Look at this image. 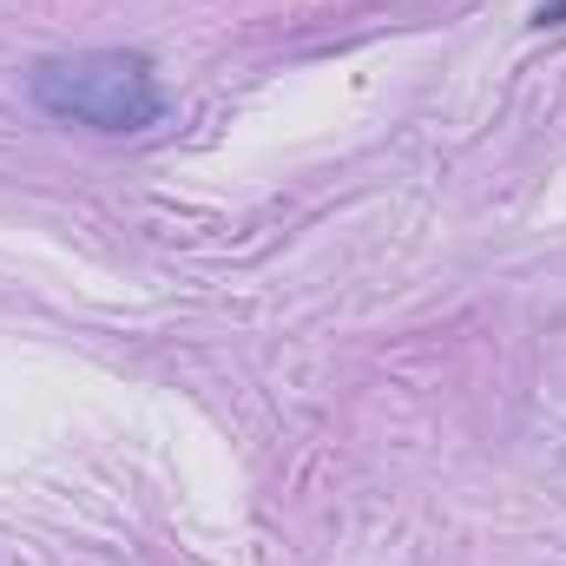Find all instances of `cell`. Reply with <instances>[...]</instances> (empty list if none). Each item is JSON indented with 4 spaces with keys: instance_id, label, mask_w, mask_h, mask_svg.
<instances>
[{
    "instance_id": "6da1fadb",
    "label": "cell",
    "mask_w": 566,
    "mask_h": 566,
    "mask_svg": "<svg viewBox=\"0 0 566 566\" xmlns=\"http://www.w3.org/2000/svg\"><path fill=\"white\" fill-rule=\"evenodd\" d=\"M27 93L40 113L93 133H145L165 113L158 66L126 46H86V53H53L27 73Z\"/></svg>"
},
{
    "instance_id": "7a4b0ae2",
    "label": "cell",
    "mask_w": 566,
    "mask_h": 566,
    "mask_svg": "<svg viewBox=\"0 0 566 566\" xmlns=\"http://www.w3.org/2000/svg\"><path fill=\"white\" fill-rule=\"evenodd\" d=\"M534 27H566V0H547V7L534 13Z\"/></svg>"
}]
</instances>
